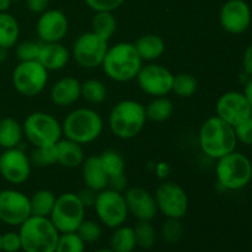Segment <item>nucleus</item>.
I'll return each instance as SVG.
<instances>
[{
  "label": "nucleus",
  "mask_w": 252,
  "mask_h": 252,
  "mask_svg": "<svg viewBox=\"0 0 252 252\" xmlns=\"http://www.w3.org/2000/svg\"><path fill=\"white\" fill-rule=\"evenodd\" d=\"M127 177L126 174L120 175V176L110 177L107 182V189H113V191L121 192V193H125V191L127 189Z\"/></svg>",
  "instance_id": "obj_44"
},
{
  "label": "nucleus",
  "mask_w": 252,
  "mask_h": 252,
  "mask_svg": "<svg viewBox=\"0 0 252 252\" xmlns=\"http://www.w3.org/2000/svg\"><path fill=\"white\" fill-rule=\"evenodd\" d=\"M81 175L84 184L89 189L100 192L107 189L108 175L103 167L100 155H90L81 164Z\"/></svg>",
  "instance_id": "obj_22"
},
{
  "label": "nucleus",
  "mask_w": 252,
  "mask_h": 252,
  "mask_svg": "<svg viewBox=\"0 0 252 252\" xmlns=\"http://www.w3.org/2000/svg\"><path fill=\"white\" fill-rule=\"evenodd\" d=\"M6 51H7V49L0 48V63H1V62H4L5 59H6Z\"/></svg>",
  "instance_id": "obj_49"
},
{
  "label": "nucleus",
  "mask_w": 252,
  "mask_h": 252,
  "mask_svg": "<svg viewBox=\"0 0 252 252\" xmlns=\"http://www.w3.org/2000/svg\"><path fill=\"white\" fill-rule=\"evenodd\" d=\"M198 88L196 76L189 73H180L174 75L171 93L179 97H191Z\"/></svg>",
  "instance_id": "obj_33"
},
{
  "label": "nucleus",
  "mask_w": 252,
  "mask_h": 252,
  "mask_svg": "<svg viewBox=\"0 0 252 252\" xmlns=\"http://www.w3.org/2000/svg\"><path fill=\"white\" fill-rule=\"evenodd\" d=\"M184 234V226H182L180 219L167 218L166 221L161 226V235L166 243L176 244L181 240Z\"/></svg>",
  "instance_id": "obj_38"
},
{
  "label": "nucleus",
  "mask_w": 252,
  "mask_h": 252,
  "mask_svg": "<svg viewBox=\"0 0 252 252\" xmlns=\"http://www.w3.org/2000/svg\"><path fill=\"white\" fill-rule=\"evenodd\" d=\"M1 250L4 252H19L22 250L20 234L16 231L1 234Z\"/></svg>",
  "instance_id": "obj_41"
},
{
  "label": "nucleus",
  "mask_w": 252,
  "mask_h": 252,
  "mask_svg": "<svg viewBox=\"0 0 252 252\" xmlns=\"http://www.w3.org/2000/svg\"><path fill=\"white\" fill-rule=\"evenodd\" d=\"M57 150V162L66 169H75L81 166L85 160L83 145L74 140L64 138L56 144Z\"/></svg>",
  "instance_id": "obj_23"
},
{
  "label": "nucleus",
  "mask_w": 252,
  "mask_h": 252,
  "mask_svg": "<svg viewBox=\"0 0 252 252\" xmlns=\"http://www.w3.org/2000/svg\"><path fill=\"white\" fill-rule=\"evenodd\" d=\"M78 235L83 239L85 244H93L96 243L98 239L102 235V229H101L100 224L91 219H84L83 223L79 225L78 230H76Z\"/></svg>",
  "instance_id": "obj_37"
},
{
  "label": "nucleus",
  "mask_w": 252,
  "mask_h": 252,
  "mask_svg": "<svg viewBox=\"0 0 252 252\" xmlns=\"http://www.w3.org/2000/svg\"><path fill=\"white\" fill-rule=\"evenodd\" d=\"M85 243L78 235L76 231L73 233H63L59 235L56 252H84Z\"/></svg>",
  "instance_id": "obj_36"
},
{
  "label": "nucleus",
  "mask_w": 252,
  "mask_h": 252,
  "mask_svg": "<svg viewBox=\"0 0 252 252\" xmlns=\"http://www.w3.org/2000/svg\"><path fill=\"white\" fill-rule=\"evenodd\" d=\"M158 211L166 218L181 219L189 211V196L180 185L175 182H162L154 193Z\"/></svg>",
  "instance_id": "obj_12"
},
{
  "label": "nucleus",
  "mask_w": 252,
  "mask_h": 252,
  "mask_svg": "<svg viewBox=\"0 0 252 252\" xmlns=\"http://www.w3.org/2000/svg\"><path fill=\"white\" fill-rule=\"evenodd\" d=\"M172 112H174V103L166 96L154 97L145 106L147 120L153 122H165L171 117Z\"/></svg>",
  "instance_id": "obj_30"
},
{
  "label": "nucleus",
  "mask_w": 252,
  "mask_h": 252,
  "mask_svg": "<svg viewBox=\"0 0 252 252\" xmlns=\"http://www.w3.org/2000/svg\"><path fill=\"white\" fill-rule=\"evenodd\" d=\"M68 30V17L62 10L47 9L39 14L36 24V32L42 43L61 42L66 36Z\"/></svg>",
  "instance_id": "obj_18"
},
{
  "label": "nucleus",
  "mask_w": 252,
  "mask_h": 252,
  "mask_svg": "<svg viewBox=\"0 0 252 252\" xmlns=\"http://www.w3.org/2000/svg\"><path fill=\"white\" fill-rule=\"evenodd\" d=\"M1 234H0V252H1Z\"/></svg>",
  "instance_id": "obj_51"
},
{
  "label": "nucleus",
  "mask_w": 252,
  "mask_h": 252,
  "mask_svg": "<svg viewBox=\"0 0 252 252\" xmlns=\"http://www.w3.org/2000/svg\"><path fill=\"white\" fill-rule=\"evenodd\" d=\"M95 252H113L111 249H100V250L95 251Z\"/></svg>",
  "instance_id": "obj_50"
},
{
  "label": "nucleus",
  "mask_w": 252,
  "mask_h": 252,
  "mask_svg": "<svg viewBox=\"0 0 252 252\" xmlns=\"http://www.w3.org/2000/svg\"><path fill=\"white\" fill-rule=\"evenodd\" d=\"M97 191H95V189H89V187L85 186V189H80L79 191L78 197L79 199L81 201V203L84 204V207H94V204H95L96 202V198H97Z\"/></svg>",
  "instance_id": "obj_43"
},
{
  "label": "nucleus",
  "mask_w": 252,
  "mask_h": 252,
  "mask_svg": "<svg viewBox=\"0 0 252 252\" xmlns=\"http://www.w3.org/2000/svg\"><path fill=\"white\" fill-rule=\"evenodd\" d=\"M49 96L58 107L73 105L81 97V83L74 76H64L53 84Z\"/></svg>",
  "instance_id": "obj_20"
},
{
  "label": "nucleus",
  "mask_w": 252,
  "mask_h": 252,
  "mask_svg": "<svg viewBox=\"0 0 252 252\" xmlns=\"http://www.w3.org/2000/svg\"><path fill=\"white\" fill-rule=\"evenodd\" d=\"M117 30V20L112 11H96L91 20V31L108 42Z\"/></svg>",
  "instance_id": "obj_27"
},
{
  "label": "nucleus",
  "mask_w": 252,
  "mask_h": 252,
  "mask_svg": "<svg viewBox=\"0 0 252 252\" xmlns=\"http://www.w3.org/2000/svg\"><path fill=\"white\" fill-rule=\"evenodd\" d=\"M111 250L113 252H133L137 248L134 229L127 225H121L115 229L110 240Z\"/></svg>",
  "instance_id": "obj_28"
},
{
  "label": "nucleus",
  "mask_w": 252,
  "mask_h": 252,
  "mask_svg": "<svg viewBox=\"0 0 252 252\" xmlns=\"http://www.w3.org/2000/svg\"><path fill=\"white\" fill-rule=\"evenodd\" d=\"M108 49V42L89 31L80 34L75 39L71 49V57L76 64L85 69H95L101 66Z\"/></svg>",
  "instance_id": "obj_11"
},
{
  "label": "nucleus",
  "mask_w": 252,
  "mask_h": 252,
  "mask_svg": "<svg viewBox=\"0 0 252 252\" xmlns=\"http://www.w3.org/2000/svg\"><path fill=\"white\" fill-rule=\"evenodd\" d=\"M12 2H17V1H21V0H11Z\"/></svg>",
  "instance_id": "obj_52"
},
{
  "label": "nucleus",
  "mask_w": 252,
  "mask_h": 252,
  "mask_svg": "<svg viewBox=\"0 0 252 252\" xmlns=\"http://www.w3.org/2000/svg\"><path fill=\"white\" fill-rule=\"evenodd\" d=\"M236 139L245 145H252V116L234 127Z\"/></svg>",
  "instance_id": "obj_40"
},
{
  "label": "nucleus",
  "mask_w": 252,
  "mask_h": 252,
  "mask_svg": "<svg viewBox=\"0 0 252 252\" xmlns=\"http://www.w3.org/2000/svg\"><path fill=\"white\" fill-rule=\"evenodd\" d=\"M216 175L219 185L230 191L248 186L252 179V164L246 155L231 152L218 159Z\"/></svg>",
  "instance_id": "obj_6"
},
{
  "label": "nucleus",
  "mask_w": 252,
  "mask_h": 252,
  "mask_svg": "<svg viewBox=\"0 0 252 252\" xmlns=\"http://www.w3.org/2000/svg\"><path fill=\"white\" fill-rule=\"evenodd\" d=\"M24 135L33 147H51L62 139V125L54 116L37 111L30 113L22 123Z\"/></svg>",
  "instance_id": "obj_7"
},
{
  "label": "nucleus",
  "mask_w": 252,
  "mask_h": 252,
  "mask_svg": "<svg viewBox=\"0 0 252 252\" xmlns=\"http://www.w3.org/2000/svg\"><path fill=\"white\" fill-rule=\"evenodd\" d=\"M20 26L16 17L10 12H0V48L9 49L17 44Z\"/></svg>",
  "instance_id": "obj_26"
},
{
  "label": "nucleus",
  "mask_w": 252,
  "mask_h": 252,
  "mask_svg": "<svg viewBox=\"0 0 252 252\" xmlns=\"http://www.w3.org/2000/svg\"><path fill=\"white\" fill-rule=\"evenodd\" d=\"M127 204L128 213L132 214L137 220L152 221L159 213L154 194L144 187H129L123 193Z\"/></svg>",
  "instance_id": "obj_19"
},
{
  "label": "nucleus",
  "mask_w": 252,
  "mask_h": 252,
  "mask_svg": "<svg viewBox=\"0 0 252 252\" xmlns=\"http://www.w3.org/2000/svg\"><path fill=\"white\" fill-rule=\"evenodd\" d=\"M48 73L38 61L20 62L12 70V85L22 96L33 97L47 86Z\"/></svg>",
  "instance_id": "obj_9"
},
{
  "label": "nucleus",
  "mask_w": 252,
  "mask_h": 252,
  "mask_svg": "<svg viewBox=\"0 0 252 252\" xmlns=\"http://www.w3.org/2000/svg\"><path fill=\"white\" fill-rule=\"evenodd\" d=\"M135 49L143 62H154L165 52V42L159 34L147 33L140 36L134 43Z\"/></svg>",
  "instance_id": "obj_24"
},
{
  "label": "nucleus",
  "mask_w": 252,
  "mask_h": 252,
  "mask_svg": "<svg viewBox=\"0 0 252 252\" xmlns=\"http://www.w3.org/2000/svg\"><path fill=\"white\" fill-rule=\"evenodd\" d=\"M56 194L49 189H38L30 197L31 204V216L46 217L49 218L56 203Z\"/></svg>",
  "instance_id": "obj_29"
},
{
  "label": "nucleus",
  "mask_w": 252,
  "mask_h": 252,
  "mask_svg": "<svg viewBox=\"0 0 252 252\" xmlns=\"http://www.w3.org/2000/svg\"><path fill=\"white\" fill-rule=\"evenodd\" d=\"M30 216V197L17 189L0 191V221L7 225L20 226Z\"/></svg>",
  "instance_id": "obj_14"
},
{
  "label": "nucleus",
  "mask_w": 252,
  "mask_h": 252,
  "mask_svg": "<svg viewBox=\"0 0 252 252\" xmlns=\"http://www.w3.org/2000/svg\"><path fill=\"white\" fill-rule=\"evenodd\" d=\"M63 135L79 144H89L98 139L103 130L100 113L93 108L80 107L71 111L62 123Z\"/></svg>",
  "instance_id": "obj_5"
},
{
  "label": "nucleus",
  "mask_w": 252,
  "mask_h": 252,
  "mask_svg": "<svg viewBox=\"0 0 252 252\" xmlns=\"http://www.w3.org/2000/svg\"><path fill=\"white\" fill-rule=\"evenodd\" d=\"M70 52L61 42L41 43L37 61L48 71L62 70L70 61Z\"/></svg>",
  "instance_id": "obj_21"
},
{
  "label": "nucleus",
  "mask_w": 252,
  "mask_h": 252,
  "mask_svg": "<svg viewBox=\"0 0 252 252\" xmlns=\"http://www.w3.org/2000/svg\"><path fill=\"white\" fill-rule=\"evenodd\" d=\"M244 95H245L246 100L249 101V103H250L251 108H252V76H250V79H249L248 81H246L245 84V88H244Z\"/></svg>",
  "instance_id": "obj_47"
},
{
  "label": "nucleus",
  "mask_w": 252,
  "mask_h": 252,
  "mask_svg": "<svg viewBox=\"0 0 252 252\" xmlns=\"http://www.w3.org/2000/svg\"><path fill=\"white\" fill-rule=\"evenodd\" d=\"M100 159L102 161L103 167L110 177L120 176L126 171V161L123 155L115 149H107L100 155Z\"/></svg>",
  "instance_id": "obj_32"
},
{
  "label": "nucleus",
  "mask_w": 252,
  "mask_h": 252,
  "mask_svg": "<svg viewBox=\"0 0 252 252\" xmlns=\"http://www.w3.org/2000/svg\"><path fill=\"white\" fill-rule=\"evenodd\" d=\"M39 48H41V43H37V42H21L16 47V58L20 62L37 61L39 54Z\"/></svg>",
  "instance_id": "obj_39"
},
{
  "label": "nucleus",
  "mask_w": 252,
  "mask_h": 252,
  "mask_svg": "<svg viewBox=\"0 0 252 252\" xmlns=\"http://www.w3.org/2000/svg\"><path fill=\"white\" fill-rule=\"evenodd\" d=\"M135 80L143 93L153 97H161L171 93L174 74L161 64L149 63L142 65Z\"/></svg>",
  "instance_id": "obj_13"
},
{
  "label": "nucleus",
  "mask_w": 252,
  "mask_h": 252,
  "mask_svg": "<svg viewBox=\"0 0 252 252\" xmlns=\"http://www.w3.org/2000/svg\"><path fill=\"white\" fill-rule=\"evenodd\" d=\"M31 161L29 155L19 148L4 149L0 154V175L5 181L21 185L31 175Z\"/></svg>",
  "instance_id": "obj_15"
},
{
  "label": "nucleus",
  "mask_w": 252,
  "mask_h": 252,
  "mask_svg": "<svg viewBox=\"0 0 252 252\" xmlns=\"http://www.w3.org/2000/svg\"><path fill=\"white\" fill-rule=\"evenodd\" d=\"M24 137L22 125L15 118L5 117L0 120V147L2 149L17 148Z\"/></svg>",
  "instance_id": "obj_25"
},
{
  "label": "nucleus",
  "mask_w": 252,
  "mask_h": 252,
  "mask_svg": "<svg viewBox=\"0 0 252 252\" xmlns=\"http://www.w3.org/2000/svg\"><path fill=\"white\" fill-rule=\"evenodd\" d=\"M49 219L61 234L73 233L85 219V207L78 194L65 192L57 197Z\"/></svg>",
  "instance_id": "obj_8"
},
{
  "label": "nucleus",
  "mask_w": 252,
  "mask_h": 252,
  "mask_svg": "<svg viewBox=\"0 0 252 252\" xmlns=\"http://www.w3.org/2000/svg\"><path fill=\"white\" fill-rule=\"evenodd\" d=\"M19 234L24 252H56L61 235L51 219L36 216H30L20 225Z\"/></svg>",
  "instance_id": "obj_4"
},
{
  "label": "nucleus",
  "mask_w": 252,
  "mask_h": 252,
  "mask_svg": "<svg viewBox=\"0 0 252 252\" xmlns=\"http://www.w3.org/2000/svg\"><path fill=\"white\" fill-rule=\"evenodd\" d=\"M198 143L202 152L212 159H220L224 155L234 152L236 148L235 130L218 116L209 117L201 126Z\"/></svg>",
  "instance_id": "obj_2"
},
{
  "label": "nucleus",
  "mask_w": 252,
  "mask_h": 252,
  "mask_svg": "<svg viewBox=\"0 0 252 252\" xmlns=\"http://www.w3.org/2000/svg\"><path fill=\"white\" fill-rule=\"evenodd\" d=\"M134 235L137 246L149 250L157 243V231L153 224L147 220H138L137 225L134 226Z\"/></svg>",
  "instance_id": "obj_34"
},
{
  "label": "nucleus",
  "mask_w": 252,
  "mask_h": 252,
  "mask_svg": "<svg viewBox=\"0 0 252 252\" xmlns=\"http://www.w3.org/2000/svg\"><path fill=\"white\" fill-rule=\"evenodd\" d=\"M251 7L245 0H228L219 12V22L224 31L231 34H240L250 27Z\"/></svg>",
  "instance_id": "obj_17"
},
{
  "label": "nucleus",
  "mask_w": 252,
  "mask_h": 252,
  "mask_svg": "<svg viewBox=\"0 0 252 252\" xmlns=\"http://www.w3.org/2000/svg\"><path fill=\"white\" fill-rule=\"evenodd\" d=\"M126 0H85L86 5L93 11H115L122 6Z\"/></svg>",
  "instance_id": "obj_42"
},
{
  "label": "nucleus",
  "mask_w": 252,
  "mask_h": 252,
  "mask_svg": "<svg viewBox=\"0 0 252 252\" xmlns=\"http://www.w3.org/2000/svg\"><path fill=\"white\" fill-rule=\"evenodd\" d=\"M51 0H26V6L33 14H42L49 6Z\"/></svg>",
  "instance_id": "obj_45"
},
{
  "label": "nucleus",
  "mask_w": 252,
  "mask_h": 252,
  "mask_svg": "<svg viewBox=\"0 0 252 252\" xmlns=\"http://www.w3.org/2000/svg\"><path fill=\"white\" fill-rule=\"evenodd\" d=\"M243 66L244 70L248 75L252 76V43L246 47L243 56Z\"/></svg>",
  "instance_id": "obj_46"
},
{
  "label": "nucleus",
  "mask_w": 252,
  "mask_h": 252,
  "mask_svg": "<svg viewBox=\"0 0 252 252\" xmlns=\"http://www.w3.org/2000/svg\"><path fill=\"white\" fill-rule=\"evenodd\" d=\"M11 4V0H0V12H7Z\"/></svg>",
  "instance_id": "obj_48"
},
{
  "label": "nucleus",
  "mask_w": 252,
  "mask_h": 252,
  "mask_svg": "<svg viewBox=\"0 0 252 252\" xmlns=\"http://www.w3.org/2000/svg\"><path fill=\"white\" fill-rule=\"evenodd\" d=\"M143 61L140 59L134 43L118 42L108 47L103 58L102 66L106 76L117 83H128L137 78Z\"/></svg>",
  "instance_id": "obj_1"
},
{
  "label": "nucleus",
  "mask_w": 252,
  "mask_h": 252,
  "mask_svg": "<svg viewBox=\"0 0 252 252\" xmlns=\"http://www.w3.org/2000/svg\"><path fill=\"white\" fill-rule=\"evenodd\" d=\"M32 166L48 167L57 164L56 145L51 147H34L29 155Z\"/></svg>",
  "instance_id": "obj_35"
},
{
  "label": "nucleus",
  "mask_w": 252,
  "mask_h": 252,
  "mask_svg": "<svg viewBox=\"0 0 252 252\" xmlns=\"http://www.w3.org/2000/svg\"><path fill=\"white\" fill-rule=\"evenodd\" d=\"M216 112L219 118L235 127L246 118L251 117L252 108L243 93L228 91L217 101Z\"/></svg>",
  "instance_id": "obj_16"
},
{
  "label": "nucleus",
  "mask_w": 252,
  "mask_h": 252,
  "mask_svg": "<svg viewBox=\"0 0 252 252\" xmlns=\"http://www.w3.org/2000/svg\"><path fill=\"white\" fill-rule=\"evenodd\" d=\"M94 208L98 220L110 229L123 225L129 214L123 193L111 189L98 192Z\"/></svg>",
  "instance_id": "obj_10"
},
{
  "label": "nucleus",
  "mask_w": 252,
  "mask_h": 252,
  "mask_svg": "<svg viewBox=\"0 0 252 252\" xmlns=\"http://www.w3.org/2000/svg\"><path fill=\"white\" fill-rule=\"evenodd\" d=\"M81 97L86 102L98 105L107 98V89L102 81L97 79H89L81 83Z\"/></svg>",
  "instance_id": "obj_31"
},
{
  "label": "nucleus",
  "mask_w": 252,
  "mask_h": 252,
  "mask_svg": "<svg viewBox=\"0 0 252 252\" xmlns=\"http://www.w3.org/2000/svg\"><path fill=\"white\" fill-rule=\"evenodd\" d=\"M147 122L145 106L135 100H122L113 106L108 116V126L113 134L123 140L133 139Z\"/></svg>",
  "instance_id": "obj_3"
}]
</instances>
